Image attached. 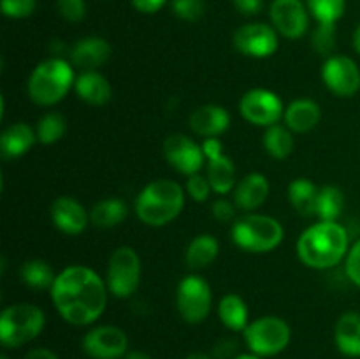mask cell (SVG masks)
Instances as JSON below:
<instances>
[{"mask_svg":"<svg viewBox=\"0 0 360 359\" xmlns=\"http://www.w3.org/2000/svg\"><path fill=\"white\" fill-rule=\"evenodd\" d=\"M238 355V344L231 338L220 340L213 348V358L214 359H234Z\"/></svg>","mask_w":360,"mask_h":359,"instance_id":"41","label":"cell"},{"mask_svg":"<svg viewBox=\"0 0 360 359\" xmlns=\"http://www.w3.org/2000/svg\"><path fill=\"white\" fill-rule=\"evenodd\" d=\"M234 203L239 210L253 211L262 206L269 197V182L260 172H250L236 185Z\"/></svg>","mask_w":360,"mask_h":359,"instance_id":"20","label":"cell"},{"mask_svg":"<svg viewBox=\"0 0 360 359\" xmlns=\"http://www.w3.org/2000/svg\"><path fill=\"white\" fill-rule=\"evenodd\" d=\"M264 148L267 153L274 158H287L294 150V137H292V130L288 127L271 125L267 127L264 132Z\"/></svg>","mask_w":360,"mask_h":359,"instance_id":"30","label":"cell"},{"mask_svg":"<svg viewBox=\"0 0 360 359\" xmlns=\"http://www.w3.org/2000/svg\"><path fill=\"white\" fill-rule=\"evenodd\" d=\"M129 338L125 331L116 326H97L88 331L83 338V351L91 359H120L125 358Z\"/></svg>","mask_w":360,"mask_h":359,"instance_id":"13","label":"cell"},{"mask_svg":"<svg viewBox=\"0 0 360 359\" xmlns=\"http://www.w3.org/2000/svg\"><path fill=\"white\" fill-rule=\"evenodd\" d=\"M105 284L116 298H130L141 284V259L130 246H120L108 264Z\"/></svg>","mask_w":360,"mask_h":359,"instance_id":"8","label":"cell"},{"mask_svg":"<svg viewBox=\"0 0 360 359\" xmlns=\"http://www.w3.org/2000/svg\"><path fill=\"white\" fill-rule=\"evenodd\" d=\"M0 359H7V355L2 354V355H0Z\"/></svg>","mask_w":360,"mask_h":359,"instance_id":"49","label":"cell"},{"mask_svg":"<svg viewBox=\"0 0 360 359\" xmlns=\"http://www.w3.org/2000/svg\"><path fill=\"white\" fill-rule=\"evenodd\" d=\"M322 80L338 97H352L360 90V69L350 56H329L322 67Z\"/></svg>","mask_w":360,"mask_h":359,"instance_id":"12","label":"cell"},{"mask_svg":"<svg viewBox=\"0 0 360 359\" xmlns=\"http://www.w3.org/2000/svg\"><path fill=\"white\" fill-rule=\"evenodd\" d=\"M202 151L207 160V180L211 189L217 194H229L236 189V168L234 162L224 155V148L217 137H206L202 143Z\"/></svg>","mask_w":360,"mask_h":359,"instance_id":"16","label":"cell"},{"mask_svg":"<svg viewBox=\"0 0 360 359\" xmlns=\"http://www.w3.org/2000/svg\"><path fill=\"white\" fill-rule=\"evenodd\" d=\"M76 94L81 101L88 102L91 106H104L111 101L112 88L109 81L97 70H84L83 74L76 77Z\"/></svg>","mask_w":360,"mask_h":359,"instance_id":"22","label":"cell"},{"mask_svg":"<svg viewBox=\"0 0 360 359\" xmlns=\"http://www.w3.org/2000/svg\"><path fill=\"white\" fill-rule=\"evenodd\" d=\"M130 2H132V6L136 7L137 11H141V13L153 14L157 13V11H160L167 0H130Z\"/></svg>","mask_w":360,"mask_h":359,"instance_id":"43","label":"cell"},{"mask_svg":"<svg viewBox=\"0 0 360 359\" xmlns=\"http://www.w3.org/2000/svg\"><path fill=\"white\" fill-rule=\"evenodd\" d=\"M283 118L292 132L304 134L319 125L320 118H322V111H320V106L315 101L299 99V101L290 102V106L285 109Z\"/></svg>","mask_w":360,"mask_h":359,"instance_id":"23","label":"cell"},{"mask_svg":"<svg viewBox=\"0 0 360 359\" xmlns=\"http://www.w3.org/2000/svg\"><path fill=\"white\" fill-rule=\"evenodd\" d=\"M232 42L239 53L252 56V58H267V56L276 53L278 44H280L276 28L260 23V21H253V23L239 27L234 32Z\"/></svg>","mask_w":360,"mask_h":359,"instance_id":"11","label":"cell"},{"mask_svg":"<svg viewBox=\"0 0 360 359\" xmlns=\"http://www.w3.org/2000/svg\"><path fill=\"white\" fill-rule=\"evenodd\" d=\"M56 7H58L60 14L72 23L83 20L84 13H86L84 0H56Z\"/></svg>","mask_w":360,"mask_h":359,"instance_id":"38","label":"cell"},{"mask_svg":"<svg viewBox=\"0 0 360 359\" xmlns=\"http://www.w3.org/2000/svg\"><path fill=\"white\" fill-rule=\"evenodd\" d=\"M345 196L338 187L326 185L319 190L316 201V217L323 222H336V218L343 213Z\"/></svg>","mask_w":360,"mask_h":359,"instance_id":"31","label":"cell"},{"mask_svg":"<svg viewBox=\"0 0 360 359\" xmlns=\"http://www.w3.org/2000/svg\"><path fill=\"white\" fill-rule=\"evenodd\" d=\"M183 206L185 194L181 185L165 178L148 183L136 199L137 217L151 227H162L178 218Z\"/></svg>","mask_w":360,"mask_h":359,"instance_id":"3","label":"cell"},{"mask_svg":"<svg viewBox=\"0 0 360 359\" xmlns=\"http://www.w3.org/2000/svg\"><path fill=\"white\" fill-rule=\"evenodd\" d=\"M67 130V122L60 113H46L37 123V129H35V134H37V141L42 144H53L56 141H60L63 137Z\"/></svg>","mask_w":360,"mask_h":359,"instance_id":"33","label":"cell"},{"mask_svg":"<svg viewBox=\"0 0 360 359\" xmlns=\"http://www.w3.org/2000/svg\"><path fill=\"white\" fill-rule=\"evenodd\" d=\"M345 270H347L348 278L360 289V239L355 241L354 245H352V248L348 250Z\"/></svg>","mask_w":360,"mask_h":359,"instance_id":"39","label":"cell"},{"mask_svg":"<svg viewBox=\"0 0 360 359\" xmlns=\"http://www.w3.org/2000/svg\"><path fill=\"white\" fill-rule=\"evenodd\" d=\"M319 190V187L308 178H297L288 185V201L302 217H313L316 215Z\"/></svg>","mask_w":360,"mask_h":359,"instance_id":"25","label":"cell"},{"mask_svg":"<svg viewBox=\"0 0 360 359\" xmlns=\"http://www.w3.org/2000/svg\"><path fill=\"white\" fill-rule=\"evenodd\" d=\"M111 56V46L102 37H83L70 49V62L72 65L84 70H95L105 63Z\"/></svg>","mask_w":360,"mask_h":359,"instance_id":"18","label":"cell"},{"mask_svg":"<svg viewBox=\"0 0 360 359\" xmlns=\"http://www.w3.org/2000/svg\"><path fill=\"white\" fill-rule=\"evenodd\" d=\"M44 313L32 303L7 306L0 315V341L6 348L27 345L44 329Z\"/></svg>","mask_w":360,"mask_h":359,"instance_id":"6","label":"cell"},{"mask_svg":"<svg viewBox=\"0 0 360 359\" xmlns=\"http://www.w3.org/2000/svg\"><path fill=\"white\" fill-rule=\"evenodd\" d=\"M232 241L245 252H271L283 241V227L269 215L248 213L232 225Z\"/></svg>","mask_w":360,"mask_h":359,"instance_id":"5","label":"cell"},{"mask_svg":"<svg viewBox=\"0 0 360 359\" xmlns=\"http://www.w3.org/2000/svg\"><path fill=\"white\" fill-rule=\"evenodd\" d=\"M234 359H262L255 354H238Z\"/></svg>","mask_w":360,"mask_h":359,"instance_id":"48","label":"cell"},{"mask_svg":"<svg viewBox=\"0 0 360 359\" xmlns=\"http://www.w3.org/2000/svg\"><path fill=\"white\" fill-rule=\"evenodd\" d=\"M23 359H58V355L49 348H34Z\"/></svg>","mask_w":360,"mask_h":359,"instance_id":"44","label":"cell"},{"mask_svg":"<svg viewBox=\"0 0 360 359\" xmlns=\"http://www.w3.org/2000/svg\"><path fill=\"white\" fill-rule=\"evenodd\" d=\"M172 11L185 21H199L206 13L204 0H172Z\"/></svg>","mask_w":360,"mask_h":359,"instance_id":"34","label":"cell"},{"mask_svg":"<svg viewBox=\"0 0 360 359\" xmlns=\"http://www.w3.org/2000/svg\"><path fill=\"white\" fill-rule=\"evenodd\" d=\"M51 220L55 227H58L62 232L76 236L86 229L90 215L76 199L62 196L51 204Z\"/></svg>","mask_w":360,"mask_h":359,"instance_id":"17","label":"cell"},{"mask_svg":"<svg viewBox=\"0 0 360 359\" xmlns=\"http://www.w3.org/2000/svg\"><path fill=\"white\" fill-rule=\"evenodd\" d=\"M211 287L199 275H188L183 278L176 291V306L179 315L188 324H200L211 312Z\"/></svg>","mask_w":360,"mask_h":359,"instance_id":"9","label":"cell"},{"mask_svg":"<svg viewBox=\"0 0 360 359\" xmlns=\"http://www.w3.org/2000/svg\"><path fill=\"white\" fill-rule=\"evenodd\" d=\"M239 111L243 118L259 127L276 125L285 115L283 101L266 88H253L246 92L239 101Z\"/></svg>","mask_w":360,"mask_h":359,"instance_id":"10","label":"cell"},{"mask_svg":"<svg viewBox=\"0 0 360 359\" xmlns=\"http://www.w3.org/2000/svg\"><path fill=\"white\" fill-rule=\"evenodd\" d=\"M127 217V206L122 199H104L95 204L90 211L91 224L97 227L109 229L122 224L123 218Z\"/></svg>","mask_w":360,"mask_h":359,"instance_id":"28","label":"cell"},{"mask_svg":"<svg viewBox=\"0 0 360 359\" xmlns=\"http://www.w3.org/2000/svg\"><path fill=\"white\" fill-rule=\"evenodd\" d=\"M164 157L176 171L186 176L197 175L206 160L202 146L183 134H172L164 141Z\"/></svg>","mask_w":360,"mask_h":359,"instance_id":"14","label":"cell"},{"mask_svg":"<svg viewBox=\"0 0 360 359\" xmlns=\"http://www.w3.org/2000/svg\"><path fill=\"white\" fill-rule=\"evenodd\" d=\"M232 4L245 16H255L262 11V0H232Z\"/></svg>","mask_w":360,"mask_h":359,"instance_id":"42","label":"cell"},{"mask_svg":"<svg viewBox=\"0 0 360 359\" xmlns=\"http://www.w3.org/2000/svg\"><path fill=\"white\" fill-rule=\"evenodd\" d=\"M76 83L74 70L67 60L48 58L39 63L28 77V95L39 106H53L62 101Z\"/></svg>","mask_w":360,"mask_h":359,"instance_id":"4","label":"cell"},{"mask_svg":"<svg viewBox=\"0 0 360 359\" xmlns=\"http://www.w3.org/2000/svg\"><path fill=\"white\" fill-rule=\"evenodd\" d=\"M37 141V134L30 125L23 122H16L4 129L0 136V151L4 158H18L27 153Z\"/></svg>","mask_w":360,"mask_h":359,"instance_id":"21","label":"cell"},{"mask_svg":"<svg viewBox=\"0 0 360 359\" xmlns=\"http://www.w3.org/2000/svg\"><path fill=\"white\" fill-rule=\"evenodd\" d=\"M20 278L25 285L32 289H51L55 284V271L46 260L32 259L21 264Z\"/></svg>","mask_w":360,"mask_h":359,"instance_id":"29","label":"cell"},{"mask_svg":"<svg viewBox=\"0 0 360 359\" xmlns=\"http://www.w3.org/2000/svg\"><path fill=\"white\" fill-rule=\"evenodd\" d=\"M218 317L231 331H245L248 327V306L238 294H227L220 299Z\"/></svg>","mask_w":360,"mask_h":359,"instance_id":"27","label":"cell"},{"mask_svg":"<svg viewBox=\"0 0 360 359\" xmlns=\"http://www.w3.org/2000/svg\"><path fill=\"white\" fill-rule=\"evenodd\" d=\"M185 359H211V358L207 354H204V352H192V354L186 355Z\"/></svg>","mask_w":360,"mask_h":359,"instance_id":"47","label":"cell"},{"mask_svg":"<svg viewBox=\"0 0 360 359\" xmlns=\"http://www.w3.org/2000/svg\"><path fill=\"white\" fill-rule=\"evenodd\" d=\"M271 21L278 34L287 39H299L308 32L309 11L302 0H273Z\"/></svg>","mask_w":360,"mask_h":359,"instance_id":"15","label":"cell"},{"mask_svg":"<svg viewBox=\"0 0 360 359\" xmlns=\"http://www.w3.org/2000/svg\"><path fill=\"white\" fill-rule=\"evenodd\" d=\"M108 284L94 270L79 264L60 271L49 289L55 308L72 326L94 324L108 305Z\"/></svg>","mask_w":360,"mask_h":359,"instance_id":"1","label":"cell"},{"mask_svg":"<svg viewBox=\"0 0 360 359\" xmlns=\"http://www.w3.org/2000/svg\"><path fill=\"white\" fill-rule=\"evenodd\" d=\"M236 208H238L236 203H231L227 199H217L211 206V215L214 217V220L225 224V222H232L236 218Z\"/></svg>","mask_w":360,"mask_h":359,"instance_id":"40","label":"cell"},{"mask_svg":"<svg viewBox=\"0 0 360 359\" xmlns=\"http://www.w3.org/2000/svg\"><path fill=\"white\" fill-rule=\"evenodd\" d=\"M218 252H220L218 239L211 234H200L193 238L186 248V264L190 270H202L217 259Z\"/></svg>","mask_w":360,"mask_h":359,"instance_id":"26","label":"cell"},{"mask_svg":"<svg viewBox=\"0 0 360 359\" xmlns=\"http://www.w3.org/2000/svg\"><path fill=\"white\" fill-rule=\"evenodd\" d=\"M125 359H151L146 352H141V351H130L125 354Z\"/></svg>","mask_w":360,"mask_h":359,"instance_id":"45","label":"cell"},{"mask_svg":"<svg viewBox=\"0 0 360 359\" xmlns=\"http://www.w3.org/2000/svg\"><path fill=\"white\" fill-rule=\"evenodd\" d=\"M350 250L348 231L338 222H316L309 225L297 241V256L304 266L329 270L340 264Z\"/></svg>","mask_w":360,"mask_h":359,"instance_id":"2","label":"cell"},{"mask_svg":"<svg viewBox=\"0 0 360 359\" xmlns=\"http://www.w3.org/2000/svg\"><path fill=\"white\" fill-rule=\"evenodd\" d=\"M243 333L246 347L259 358L280 354L290 344V326L281 317H260L250 322Z\"/></svg>","mask_w":360,"mask_h":359,"instance_id":"7","label":"cell"},{"mask_svg":"<svg viewBox=\"0 0 360 359\" xmlns=\"http://www.w3.org/2000/svg\"><path fill=\"white\" fill-rule=\"evenodd\" d=\"M309 14L319 23L336 25L347 9V0H306Z\"/></svg>","mask_w":360,"mask_h":359,"instance_id":"32","label":"cell"},{"mask_svg":"<svg viewBox=\"0 0 360 359\" xmlns=\"http://www.w3.org/2000/svg\"><path fill=\"white\" fill-rule=\"evenodd\" d=\"M35 0H0L2 13L13 20H23L35 11Z\"/></svg>","mask_w":360,"mask_h":359,"instance_id":"36","label":"cell"},{"mask_svg":"<svg viewBox=\"0 0 360 359\" xmlns=\"http://www.w3.org/2000/svg\"><path fill=\"white\" fill-rule=\"evenodd\" d=\"M334 32H336V28H334V25H326V23H319V27H316V30L313 32V48L316 49V53H320V55H329L330 51L334 49Z\"/></svg>","mask_w":360,"mask_h":359,"instance_id":"35","label":"cell"},{"mask_svg":"<svg viewBox=\"0 0 360 359\" xmlns=\"http://www.w3.org/2000/svg\"><path fill=\"white\" fill-rule=\"evenodd\" d=\"M211 190L213 189H211L210 180L200 176L199 172H197V175L188 176V182H186V192L190 194V197H192L193 201L202 203V201H206L207 197H210Z\"/></svg>","mask_w":360,"mask_h":359,"instance_id":"37","label":"cell"},{"mask_svg":"<svg viewBox=\"0 0 360 359\" xmlns=\"http://www.w3.org/2000/svg\"><path fill=\"white\" fill-rule=\"evenodd\" d=\"M334 341L341 354L360 358V313L347 312L338 319L334 327Z\"/></svg>","mask_w":360,"mask_h":359,"instance_id":"24","label":"cell"},{"mask_svg":"<svg viewBox=\"0 0 360 359\" xmlns=\"http://www.w3.org/2000/svg\"><path fill=\"white\" fill-rule=\"evenodd\" d=\"M354 48H355V51H357L360 55V23L354 32Z\"/></svg>","mask_w":360,"mask_h":359,"instance_id":"46","label":"cell"},{"mask_svg":"<svg viewBox=\"0 0 360 359\" xmlns=\"http://www.w3.org/2000/svg\"><path fill=\"white\" fill-rule=\"evenodd\" d=\"M231 125V115L227 109L217 104L200 106L190 115V129L202 137H218Z\"/></svg>","mask_w":360,"mask_h":359,"instance_id":"19","label":"cell"}]
</instances>
